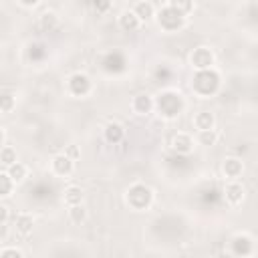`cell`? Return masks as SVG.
Here are the masks:
<instances>
[{"mask_svg": "<svg viewBox=\"0 0 258 258\" xmlns=\"http://www.w3.org/2000/svg\"><path fill=\"white\" fill-rule=\"evenodd\" d=\"M151 200H153L151 187L145 185V183H139V181L133 183V185H129V189H127V194H125L127 206H129L131 210H135V212L147 210V208L151 206Z\"/></svg>", "mask_w": 258, "mask_h": 258, "instance_id": "cell-1", "label": "cell"}, {"mask_svg": "<svg viewBox=\"0 0 258 258\" xmlns=\"http://www.w3.org/2000/svg\"><path fill=\"white\" fill-rule=\"evenodd\" d=\"M153 103H155L153 109H157L159 115H163V117H175V115H179V111L183 109V99H181V95L175 93V91H165V93H161L157 99H153Z\"/></svg>", "mask_w": 258, "mask_h": 258, "instance_id": "cell-2", "label": "cell"}, {"mask_svg": "<svg viewBox=\"0 0 258 258\" xmlns=\"http://www.w3.org/2000/svg\"><path fill=\"white\" fill-rule=\"evenodd\" d=\"M155 16H157L159 28H161V30H165V32H177V30H179V28H183V24H185V16L177 14V12H175V10H171L169 6L161 8V10H159V14H155Z\"/></svg>", "mask_w": 258, "mask_h": 258, "instance_id": "cell-3", "label": "cell"}, {"mask_svg": "<svg viewBox=\"0 0 258 258\" xmlns=\"http://www.w3.org/2000/svg\"><path fill=\"white\" fill-rule=\"evenodd\" d=\"M67 91H69V95L83 99L93 91V83L85 73H73L67 81Z\"/></svg>", "mask_w": 258, "mask_h": 258, "instance_id": "cell-4", "label": "cell"}, {"mask_svg": "<svg viewBox=\"0 0 258 258\" xmlns=\"http://www.w3.org/2000/svg\"><path fill=\"white\" fill-rule=\"evenodd\" d=\"M48 169H50V173H52L54 177L67 179V177L75 171V161H73L69 155H64V153L60 151V153H56V155L50 157V161H48Z\"/></svg>", "mask_w": 258, "mask_h": 258, "instance_id": "cell-5", "label": "cell"}, {"mask_svg": "<svg viewBox=\"0 0 258 258\" xmlns=\"http://www.w3.org/2000/svg\"><path fill=\"white\" fill-rule=\"evenodd\" d=\"M214 60H216V54L212 48L208 46H196L189 54V64L191 69L196 71H204V69H212L214 67Z\"/></svg>", "mask_w": 258, "mask_h": 258, "instance_id": "cell-6", "label": "cell"}, {"mask_svg": "<svg viewBox=\"0 0 258 258\" xmlns=\"http://www.w3.org/2000/svg\"><path fill=\"white\" fill-rule=\"evenodd\" d=\"M224 198L228 202V206L232 208H238L244 198H246V187L240 179H226V185H224Z\"/></svg>", "mask_w": 258, "mask_h": 258, "instance_id": "cell-7", "label": "cell"}, {"mask_svg": "<svg viewBox=\"0 0 258 258\" xmlns=\"http://www.w3.org/2000/svg\"><path fill=\"white\" fill-rule=\"evenodd\" d=\"M196 147V139L191 133L187 131H177L173 137H171V149L179 155H189Z\"/></svg>", "mask_w": 258, "mask_h": 258, "instance_id": "cell-8", "label": "cell"}, {"mask_svg": "<svg viewBox=\"0 0 258 258\" xmlns=\"http://www.w3.org/2000/svg\"><path fill=\"white\" fill-rule=\"evenodd\" d=\"M222 173L226 179H242V173H244V161L240 157H224L222 161Z\"/></svg>", "mask_w": 258, "mask_h": 258, "instance_id": "cell-9", "label": "cell"}, {"mask_svg": "<svg viewBox=\"0 0 258 258\" xmlns=\"http://www.w3.org/2000/svg\"><path fill=\"white\" fill-rule=\"evenodd\" d=\"M153 107H155L153 97L147 95V93H139V95H135V97L131 99V111H133L135 115H139V117L149 115V113L153 111Z\"/></svg>", "mask_w": 258, "mask_h": 258, "instance_id": "cell-10", "label": "cell"}, {"mask_svg": "<svg viewBox=\"0 0 258 258\" xmlns=\"http://www.w3.org/2000/svg\"><path fill=\"white\" fill-rule=\"evenodd\" d=\"M131 10H133V14L141 20V24H145V22H149V20L155 18V6H153L151 0H137V2L131 6Z\"/></svg>", "mask_w": 258, "mask_h": 258, "instance_id": "cell-11", "label": "cell"}, {"mask_svg": "<svg viewBox=\"0 0 258 258\" xmlns=\"http://www.w3.org/2000/svg\"><path fill=\"white\" fill-rule=\"evenodd\" d=\"M14 230L18 236H30L34 230V216L28 212H20L14 218Z\"/></svg>", "mask_w": 258, "mask_h": 258, "instance_id": "cell-12", "label": "cell"}, {"mask_svg": "<svg viewBox=\"0 0 258 258\" xmlns=\"http://www.w3.org/2000/svg\"><path fill=\"white\" fill-rule=\"evenodd\" d=\"M117 24H119V28H121L123 32H135V30H139V28H141V20L133 14V10H131V8H129V10H123V12L119 14Z\"/></svg>", "mask_w": 258, "mask_h": 258, "instance_id": "cell-13", "label": "cell"}, {"mask_svg": "<svg viewBox=\"0 0 258 258\" xmlns=\"http://www.w3.org/2000/svg\"><path fill=\"white\" fill-rule=\"evenodd\" d=\"M191 125L196 131H206V129H216V117L212 111H198L191 117Z\"/></svg>", "mask_w": 258, "mask_h": 258, "instance_id": "cell-14", "label": "cell"}, {"mask_svg": "<svg viewBox=\"0 0 258 258\" xmlns=\"http://www.w3.org/2000/svg\"><path fill=\"white\" fill-rule=\"evenodd\" d=\"M83 200H85V191H83L81 185H77V183H69V185L64 187V191H62V202H64V206L83 204Z\"/></svg>", "mask_w": 258, "mask_h": 258, "instance_id": "cell-15", "label": "cell"}, {"mask_svg": "<svg viewBox=\"0 0 258 258\" xmlns=\"http://www.w3.org/2000/svg\"><path fill=\"white\" fill-rule=\"evenodd\" d=\"M6 173L10 175V179L14 181V185H20L28 177V165L22 163V161H14L12 165L6 167Z\"/></svg>", "mask_w": 258, "mask_h": 258, "instance_id": "cell-16", "label": "cell"}, {"mask_svg": "<svg viewBox=\"0 0 258 258\" xmlns=\"http://www.w3.org/2000/svg\"><path fill=\"white\" fill-rule=\"evenodd\" d=\"M58 22H60V18H58L56 12H52V10H44V12L38 16V28H40L42 32H52V30L58 26Z\"/></svg>", "mask_w": 258, "mask_h": 258, "instance_id": "cell-17", "label": "cell"}, {"mask_svg": "<svg viewBox=\"0 0 258 258\" xmlns=\"http://www.w3.org/2000/svg\"><path fill=\"white\" fill-rule=\"evenodd\" d=\"M123 137H125V129H123V125L117 123V121H109L107 127H105V139H107L109 143L115 145V143H119Z\"/></svg>", "mask_w": 258, "mask_h": 258, "instance_id": "cell-18", "label": "cell"}, {"mask_svg": "<svg viewBox=\"0 0 258 258\" xmlns=\"http://www.w3.org/2000/svg\"><path fill=\"white\" fill-rule=\"evenodd\" d=\"M67 214H69V222L75 226H81L87 220V208L83 204H75V206H67Z\"/></svg>", "mask_w": 258, "mask_h": 258, "instance_id": "cell-19", "label": "cell"}, {"mask_svg": "<svg viewBox=\"0 0 258 258\" xmlns=\"http://www.w3.org/2000/svg\"><path fill=\"white\" fill-rule=\"evenodd\" d=\"M218 141V131L216 129H206V131H196V145L212 147Z\"/></svg>", "mask_w": 258, "mask_h": 258, "instance_id": "cell-20", "label": "cell"}, {"mask_svg": "<svg viewBox=\"0 0 258 258\" xmlns=\"http://www.w3.org/2000/svg\"><path fill=\"white\" fill-rule=\"evenodd\" d=\"M167 6L171 10H175L177 14H181V16H187L196 8V2L194 0H167Z\"/></svg>", "mask_w": 258, "mask_h": 258, "instance_id": "cell-21", "label": "cell"}, {"mask_svg": "<svg viewBox=\"0 0 258 258\" xmlns=\"http://www.w3.org/2000/svg\"><path fill=\"white\" fill-rule=\"evenodd\" d=\"M14 161H18L16 147H12V145H2V147H0V163H2L4 167H8V165H12Z\"/></svg>", "mask_w": 258, "mask_h": 258, "instance_id": "cell-22", "label": "cell"}, {"mask_svg": "<svg viewBox=\"0 0 258 258\" xmlns=\"http://www.w3.org/2000/svg\"><path fill=\"white\" fill-rule=\"evenodd\" d=\"M14 107H16V97L12 93H0V115L12 113Z\"/></svg>", "mask_w": 258, "mask_h": 258, "instance_id": "cell-23", "label": "cell"}, {"mask_svg": "<svg viewBox=\"0 0 258 258\" xmlns=\"http://www.w3.org/2000/svg\"><path fill=\"white\" fill-rule=\"evenodd\" d=\"M12 189H14V181L10 179V175L6 173V169L0 171V198H8L12 194Z\"/></svg>", "mask_w": 258, "mask_h": 258, "instance_id": "cell-24", "label": "cell"}, {"mask_svg": "<svg viewBox=\"0 0 258 258\" xmlns=\"http://www.w3.org/2000/svg\"><path fill=\"white\" fill-rule=\"evenodd\" d=\"M8 256H12V258H24V250H20L18 246H0V258H8Z\"/></svg>", "mask_w": 258, "mask_h": 258, "instance_id": "cell-25", "label": "cell"}, {"mask_svg": "<svg viewBox=\"0 0 258 258\" xmlns=\"http://www.w3.org/2000/svg\"><path fill=\"white\" fill-rule=\"evenodd\" d=\"M62 153H64V155H69V157H71L73 161H77V159L81 157V149H79V147H77L75 143H71V145H67Z\"/></svg>", "mask_w": 258, "mask_h": 258, "instance_id": "cell-26", "label": "cell"}, {"mask_svg": "<svg viewBox=\"0 0 258 258\" xmlns=\"http://www.w3.org/2000/svg\"><path fill=\"white\" fill-rule=\"evenodd\" d=\"M8 236H10V226H8V222H4V224H0V242L4 244L8 240Z\"/></svg>", "mask_w": 258, "mask_h": 258, "instance_id": "cell-27", "label": "cell"}, {"mask_svg": "<svg viewBox=\"0 0 258 258\" xmlns=\"http://www.w3.org/2000/svg\"><path fill=\"white\" fill-rule=\"evenodd\" d=\"M8 220H10V208L6 204H0V224H4Z\"/></svg>", "mask_w": 258, "mask_h": 258, "instance_id": "cell-28", "label": "cell"}, {"mask_svg": "<svg viewBox=\"0 0 258 258\" xmlns=\"http://www.w3.org/2000/svg\"><path fill=\"white\" fill-rule=\"evenodd\" d=\"M40 0H18V4L20 6H24V8H32V6H36Z\"/></svg>", "mask_w": 258, "mask_h": 258, "instance_id": "cell-29", "label": "cell"}, {"mask_svg": "<svg viewBox=\"0 0 258 258\" xmlns=\"http://www.w3.org/2000/svg\"><path fill=\"white\" fill-rule=\"evenodd\" d=\"M4 141H6V131H4V127L0 125V147L4 145Z\"/></svg>", "mask_w": 258, "mask_h": 258, "instance_id": "cell-30", "label": "cell"}]
</instances>
